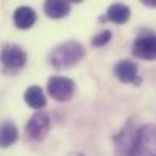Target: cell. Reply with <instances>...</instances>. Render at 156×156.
I'll list each match as a JSON object with an SVG mask.
<instances>
[{
	"label": "cell",
	"mask_w": 156,
	"mask_h": 156,
	"mask_svg": "<svg viewBox=\"0 0 156 156\" xmlns=\"http://www.w3.org/2000/svg\"><path fill=\"white\" fill-rule=\"evenodd\" d=\"M136 132L138 129L135 127L133 121L129 120L123 127L121 130L114 135V152L115 156H129V152L135 143V138H136Z\"/></svg>",
	"instance_id": "4"
},
{
	"label": "cell",
	"mask_w": 156,
	"mask_h": 156,
	"mask_svg": "<svg viewBox=\"0 0 156 156\" xmlns=\"http://www.w3.org/2000/svg\"><path fill=\"white\" fill-rule=\"evenodd\" d=\"M76 156H85L83 153H76Z\"/></svg>",
	"instance_id": "16"
},
{
	"label": "cell",
	"mask_w": 156,
	"mask_h": 156,
	"mask_svg": "<svg viewBox=\"0 0 156 156\" xmlns=\"http://www.w3.org/2000/svg\"><path fill=\"white\" fill-rule=\"evenodd\" d=\"M129 156H156V126L144 124L138 127L135 143Z\"/></svg>",
	"instance_id": "2"
},
{
	"label": "cell",
	"mask_w": 156,
	"mask_h": 156,
	"mask_svg": "<svg viewBox=\"0 0 156 156\" xmlns=\"http://www.w3.org/2000/svg\"><path fill=\"white\" fill-rule=\"evenodd\" d=\"M50 130V118L44 111H37L26 124L27 135L35 141H43Z\"/></svg>",
	"instance_id": "6"
},
{
	"label": "cell",
	"mask_w": 156,
	"mask_h": 156,
	"mask_svg": "<svg viewBox=\"0 0 156 156\" xmlns=\"http://www.w3.org/2000/svg\"><path fill=\"white\" fill-rule=\"evenodd\" d=\"M12 20L18 29H30L37 21V12L30 6H18L14 11Z\"/></svg>",
	"instance_id": "9"
},
{
	"label": "cell",
	"mask_w": 156,
	"mask_h": 156,
	"mask_svg": "<svg viewBox=\"0 0 156 156\" xmlns=\"http://www.w3.org/2000/svg\"><path fill=\"white\" fill-rule=\"evenodd\" d=\"M71 6L68 2L62 0H49L44 3V12L50 18H64L70 14Z\"/></svg>",
	"instance_id": "11"
},
{
	"label": "cell",
	"mask_w": 156,
	"mask_h": 156,
	"mask_svg": "<svg viewBox=\"0 0 156 156\" xmlns=\"http://www.w3.org/2000/svg\"><path fill=\"white\" fill-rule=\"evenodd\" d=\"M18 140V129L15 123L6 120L0 123V147L6 149Z\"/></svg>",
	"instance_id": "10"
},
{
	"label": "cell",
	"mask_w": 156,
	"mask_h": 156,
	"mask_svg": "<svg viewBox=\"0 0 156 156\" xmlns=\"http://www.w3.org/2000/svg\"><path fill=\"white\" fill-rule=\"evenodd\" d=\"M83 56H85V47L79 41L68 40L56 46L49 53V62L56 70H65L80 62Z\"/></svg>",
	"instance_id": "1"
},
{
	"label": "cell",
	"mask_w": 156,
	"mask_h": 156,
	"mask_svg": "<svg viewBox=\"0 0 156 156\" xmlns=\"http://www.w3.org/2000/svg\"><path fill=\"white\" fill-rule=\"evenodd\" d=\"M106 18L112 23L123 24L130 18V8L127 5H123V3H114L108 8Z\"/></svg>",
	"instance_id": "13"
},
{
	"label": "cell",
	"mask_w": 156,
	"mask_h": 156,
	"mask_svg": "<svg viewBox=\"0 0 156 156\" xmlns=\"http://www.w3.org/2000/svg\"><path fill=\"white\" fill-rule=\"evenodd\" d=\"M144 5H147V6H155L156 8V0H149V2H143Z\"/></svg>",
	"instance_id": "15"
},
{
	"label": "cell",
	"mask_w": 156,
	"mask_h": 156,
	"mask_svg": "<svg viewBox=\"0 0 156 156\" xmlns=\"http://www.w3.org/2000/svg\"><path fill=\"white\" fill-rule=\"evenodd\" d=\"M115 76L123 82V83H133V85H140L141 79L138 76V65L129 59L120 61L115 68H114Z\"/></svg>",
	"instance_id": "8"
},
{
	"label": "cell",
	"mask_w": 156,
	"mask_h": 156,
	"mask_svg": "<svg viewBox=\"0 0 156 156\" xmlns=\"http://www.w3.org/2000/svg\"><path fill=\"white\" fill-rule=\"evenodd\" d=\"M132 53L141 59H156V35L138 37L132 46Z\"/></svg>",
	"instance_id": "7"
},
{
	"label": "cell",
	"mask_w": 156,
	"mask_h": 156,
	"mask_svg": "<svg viewBox=\"0 0 156 156\" xmlns=\"http://www.w3.org/2000/svg\"><path fill=\"white\" fill-rule=\"evenodd\" d=\"M76 85L71 79L64 76H52L47 80V91L56 102H68L74 94Z\"/></svg>",
	"instance_id": "3"
},
{
	"label": "cell",
	"mask_w": 156,
	"mask_h": 156,
	"mask_svg": "<svg viewBox=\"0 0 156 156\" xmlns=\"http://www.w3.org/2000/svg\"><path fill=\"white\" fill-rule=\"evenodd\" d=\"M111 40H112V32L106 29V30H102L100 34H97V35L93 37L91 44H93L94 47H102L105 44H108Z\"/></svg>",
	"instance_id": "14"
},
{
	"label": "cell",
	"mask_w": 156,
	"mask_h": 156,
	"mask_svg": "<svg viewBox=\"0 0 156 156\" xmlns=\"http://www.w3.org/2000/svg\"><path fill=\"white\" fill-rule=\"evenodd\" d=\"M0 62L6 71H15L26 65L27 55L17 44H6L0 52Z\"/></svg>",
	"instance_id": "5"
},
{
	"label": "cell",
	"mask_w": 156,
	"mask_h": 156,
	"mask_svg": "<svg viewBox=\"0 0 156 156\" xmlns=\"http://www.w3.org/2000/svg\"><path fill=\"white\" fill-rule=\"evenodd\" d=\"M24 102L29 105L30 108L38 109V111L43 109L46 106V103H47L46 96H44V91L38 85H32V87H29L24 91Z\"/></svg>",
	"instance_id": "12"
}]
</instances>
